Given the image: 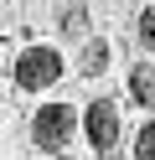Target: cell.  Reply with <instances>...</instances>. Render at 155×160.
<instances>
[{
    "mask_svg": "<svg viewBox=\"0 0 155 160\" xmlns=\"http://www.w3.org/2000/svg\"><path fill=\"white\" fill-rule=\"evenodd\" d=\"M78 108L72 103H47V108H36V119H31V145L36 150H67V139L78 134Z\"/></svg>",
    "mask_w": 155,
    "mask_h": 160,
    "instance_id": "1",
    "label": "cell"
},
{
    "mask_svg": "<svg viewBox=\"0 0 155 160\" xmlns=\"http://www.w3.org/2000/svg\"><path fill=\"white\" fill-rule=\"evenodd\" d=\"M16 83L26 93H41V88L62 83V52L57 47H26L21 62H16Z\"/></svg>",
    "mask_w": 155,
    "mask_h": 160,
    "instance_id": "2",
    "label": "cell"
},
{
    "mask_svg": "<svg viewBox=\"0 0 155 160\" xmlns=\"http://www.w3.org/2000/svg\"><path fill=\"white\" fill-rule=\"evenodd\" d=\"M83 134L93 139V150H103V155H109L114 139H119V108H114L109 98L88 103V114H83Z\"/></svg>",
    "mask_w": 155,
    "mask_h": 160,
    "instance_id": "3",
    "label": "cell"
},
{
    "mask_svg": "<svg viewBox=\"0 0 155 160\" xmlns=\"http://www.w3.org/2000/svg\"><path fill=\"white\" fill-rule=\"evenodd\" d=\"M129 93H134V103H155V62H140L129 72Z\"/></svg>",
    "mask_w": 155,
    "mask_h": 160,
    "instance_id": "4",
    "label": "cell"
},
{
    "mask_svg": "<svg viewBox=\"0 0 155 160\" xmlns=\"http://www.w3.org/2000/svg\"><path fill=\"white\" fill-rule=\"evenodd\" d=\"M109 42H88V47H83V57H78V72H88V78H98L103 72V67H109Z\"/></svg>",
    "mask_w": 155,
    "mask_h": 160,
    "instance_id": "5",
    "label": "cell"
},
{
    "mask_svg": "<svg viewBox=\"0 0 155 160\" xmlns=\"http://www.w3.org/2000/svg\"><path fill=\"white\" fill-rule=\"evenodd\" d=\"M134 155H140V160H155V124H145V129H140V139H134Z\"/></svg>",
    "mask_w": 155,
    "mask_h": 160,
    "instance_id": "6",
    "label": "cell"
},
{
    "mask_svg": "<svg viewBox=\"0 0 155 160\" xmlns=\"http://www.w3.org/2000/svg\"><path fill=\"white\" fill-rule=\"evenodd\" d=\"M140 42L155 52V5H145V11H140Z\"/></svg>",
    "mask_w": 155,
    "mask_h": 160,
    "instance_id": "7",
    "label": "cell"
}]
</instances>
